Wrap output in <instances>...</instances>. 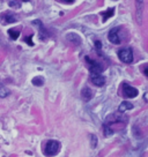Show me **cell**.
<instances>
[{
	"label": "cell",
	"instance_id": "cell-6",
	"mask_svg": "<svg viewBox=\"0 0 148 157\" xmlns=\"http://www.w3.org/2000/svg\"><path fill=\"white\" fill-rule=\"evenodd\" d=\"M86 60H87L88 64H89V69H90L92 74H101L103 72V67L98 64V62H96L94 60H90L88 57L86 58Z\"/></svg>",
	"mask_w": 148,
	"mask_h": 157
},
{
	"label": "cell",
	"instance_id": "cell-20",
	"mask_svg": "<svg viewBox=\"0 0 148 157\" xmlns=\"http://www.w3.org/2000/svg\"><path fill=\"white\" fill-rule=\"evenodd\" d=\"M95 46H96L97 50H101V47H102V43H101L100 41H96V42H95Z\"/></svg>",
	"mask_w": 148,
	"mask_h": 157
},
{
	"label": "cell",
	"instance_id": "cell-7",
	"mask_svg": "<svg viewBox=\"0 0 148 157\" xmlns=\"http://www.w3.org/2000/svg\"><path fill=\"white\" fill-rule=\"evenodd\" d=\"M0 21L3 22V24H7V23H14L16 21V17L13 13L11 12H6L0 14Z\"/></svg>",
	"mask_w": 148,
	"mask_h": 157
},
{
	"label": "cell",
	"instance_id": "cell-13",
	"mask_svg": "<svg viewBox=\"0 0 148 157\" xmlns=\"http://www.w3.org/2000/svg\"><path fill=\"white\" fill-rule=\"evenodd\" d=\"M8 35L11 36L12 39H16L20 36V30H17V29H9L8 30Z\"/></svg>",
	"mask_w": 148,
	"mask_h": 157
},
{
	"label": "cell",
	"instance_id": "cell-4",
	"mask_svg": "<svg viewBox=\"0 0 148 157\" xmlns=\"http://www.w3.org/2000/svg\"><path fill=\"white\" fill-rule=\"evenodd\" d=\"M138 94H139V91L137 88H134L130 84H126V83L123 86V95L126 98H134L138 96Z\"/></svg>",
	"mask_w": 148,
	"mask_h": 157
},
{
	"label": "cell",
	"instance_id": "cell-12",
	"mask_svg": "<svg viewBox=\"0 0 148 157\" xmlns=\"http://www.w3.org/2000/svg\"><path fill=\"white\" fill-rule=\"evenodd\" d=\"M67 39L70 42H72L73 44H75V45H79L81 43V38L78 35H75V34H68L67 35Z\"/></svg>",
	"mask_w": 148,
	"mask_h": 157
},
{
	"label": "cell",
	"instance_id": "cell-16",
	"mask_svg": "<svg viewBox=\"0 0 148 157\" xmlns=\"http://www.w3.org/2000/svg\"><path fill=\"white\" fill-rule=\"evenodd\" d=\"M112 134H113V130L111 128V126H109V125H104V135L110 136Z\"/></svg>",
	"mask_w": 148,
	"mask_h": 157
},
{
	"label": "cell",
	"instance_id": "cell-1",
	"mask_svg": "<svg viewBox=\"0 0 148 157\" xmlns=\"http://www.w3.org/2000/svg\"><path fill=\"white\" fill-rule=\"evenodd\" d=\"M59 151H60V143L56 140H50L46 142L45 147H44V155L48 157H52L56 156Z\"/></svg>",
	"mask_w": 148,
	"mask_h": 157
},
{
	"label": "cell",
	"instance_id": "cell-15",
	"mask_svg": "<svg viewBox=\"0 0 148 157\" xmlns=\"http://www.w3.org/2000/svg\"><path fill=\"white\" fill-rule=\"evenodd\" d=\"M33 84L34 86H37V87H41V86H43L44 84V79L43 77H41V76H36V77H34L33 79Z\"/></svg>",
	"mask_w": 148,
	"mask_h": 157
},
{
	"label": "cell",
	"instance_id": "cell-8",
	"mask_svg": "<svg viewBox=\"0 0 148 157\" xmlns=\"http://www.w3.org/2000/svg\"><path fill=\"white\" fill-rule=\"evenodd\" d=\"M90 80H92V82H93L95 86H97V87H102V86H104V83H105V77H104L103 75H101V74H92Z\"/></svg>",
	"mask_w": 148,
	"mask_h": 157
},
{
	"label": "cell",
	"instance_id": "cell-21",
	"mask_svg": "<svg viewBox=\"0 0 148 157\" xmlns=\"http://www.w3.org/2000/svg\"><path fill=\"white\" fill-rule=\"evenodd\" d=\"M143 73H145V75H146V76H147V77H148V66H147V67H145V68H143Z\"/></svg>",
	"mask_w": 148,
	"mask_h": 157
},
{
	"label": "cell",
	"instance_id": "cell-2",
	"mask_svg": "<svg viewBox=\"0 0 148 157\" xmlns=\"http://www.w3.org/2000/svg\"><path fill=\"white\" fill-rule=\"evenodd\" d=\"M118 57H119V59L123 62H125V64H131L133 61V51L130 47L122 49L118 51Z\"/></svg>",
	"mask_w": 148,
	"mask_h": 157
},
{
	"label": "cell",
	"instance_id": "cell-11",
	"mask_svg": "<svg viewBox=\"0 0 148 157\" xmlns=\"http://www.w3.org/2000/svg\"><path fill=\"white\" fill-rule=\"evenodd\" d=\"M132 109H133V104L132 103H130V102H123V103H121L119 108H118V111H119L121 113H123V112H126L127 110H132Z\"/></svg>",
	"mask_w": 148,
	"mask_h": 157
},
{
	"label": "cell",
	"instance_id": "cell-17",
	"mask_svg": "<svg viewBox=\"0 0 148 157\" xmlns=\"http://www.w3.org/2000/svg\"><path fill=\"white\" fill-rule=\"evenodd\" d=\"M8 94H9V91H8L5 87H1V88H0V97H1V98L8 96Z\"/></svg>",
	"mask_w": 148,
	"mask_h": 157
},
{
	"label": "cell",
	"instance_id": "cell-3",
	"mask_svg": "<svg viewBox=\"0 0 148 157\" xmlns=\"http://www.w3.org/2000/svg\"><path fill=\"white\" fill-rule=\"evenodd\" d=\"M143 7L145 1L143 0H135V20L138 24H142L143 21Z\"/></svg>",
	"mask_w": 148,
	"mask_h": 157
},
{
	"label": "cell",
	"instance_id": "cell-22",
	"mask_svg": "<svg viewBox=\"0 0 148 157\" xmlns=\"http://www.w3.org/2000/svg\"><path fill=\"white\" fill-rule=\"evenodd\" d=\"M62 1H64V3H67V4H72L74 0H62Z\"/></svg>",
	"mask_w": 148,
	"mask_h": 157
},
{
	"label": "cell",
	"instance_id": "cell-19",
	"mask_svg": "<svg viewBox=\"0 0 148 157\" xmlns=\"http://www.w3.org/2000/svg\"><path fill=\"white\" fill-rule=\"evenodd\" d=\"M31 37H33V36L30 35L29 37H25V39H24V41H25V43H28L29 45H34V43L31 42Z\"/></svg>",
	"mask_w": 148,
	"mask_h": 157
},
{
	"label": "cell",
	"instance_id": "cell-23",
	"mask_svg": "<svg viewBox=\"0 0 148 157\" xmlns=\"http://www.w3.org/2000/svg\"><path fill=\"white\" fill-rule=\"evenodd\" d=\"M22 1H29V0H22Z\"/></svg>",
	"mask_w": 148,
	"mask_h": 157
},
{
	"label": "cell",
	"instance_id": "cell-10",
	"mask_svg": "<svg viewBox=\"0 0 148 157\" xmlns=\"http://www.w3.org/2000/svg\"><path fill=\"white\" fill-rule=\"evenodd\" d=\"M33 23L40 27V37H41V39H45V38L48 37V33H46V30H45V28L43 27L42 22H41L40 20H35V21H34Z\"/></svg>",
	"mask_w": 148,
	"mask_h": 157
},
{
	"label": "cell",
	"instance_id": "cell-18",
	"mask_svg": "<svg viewBox=\"0 0 148 157\" xmlns=\"http://www.w3.org/2000/svg\"><path fill=\"white\" fill-rule=\"evenodd\" d=\"M90 139H92V146H93V148H95L96 144H97V138H96V135H90Z\"/></svg>",
	"mask_w": 148,
	"mask_h": 157
},
{
	"label": "cell",
	"instance_id": "cell-9",
	"mask_svg": "<svg viewBox=\"0 0 148 157\" xmlns=\"http://www.w3.org/2000/svg\"><path fill=\"white\" fill-rule=\"evenodd\" d=\"M81 97L84 102H89L92 98H93V91L90 88L88 87H84L82 90H81Z\"/></svg>",
	"mask_w": 148,
	"mask_h": 157
},
{
	"label": "cell",
	"instance_id": "cell-5",
	"mask_svg": "<svg viewBox=\"0 0 148 157\" xmlns=\"http://www.w3.org/2000/svg\"><path fill=\"white\" fill-rule=\"evenodd\" d=\"M109 41L112 44H121V36H119V28H113L109 31V35H108Z\"/></svg>",
	"mask_w": 148,
	"mask_h": 157
},
{
	"label": "cell",
	"instance_id": "cell-14",
	"mask_svg": "<svg viewBox=\"0 0 148 157\" xmlns=\"http://www.w3.org/2000/svg\"><path fill=\"white\" fill-rule=\"evenodd\" d=\"M113 13H115V8H109L106 12H104V13H102V16H103V21H106L109 17H111L112 15H113Z\"/></svg>",
	"mask_w": 148,
	"mask_h": 157
}]
</instances>
